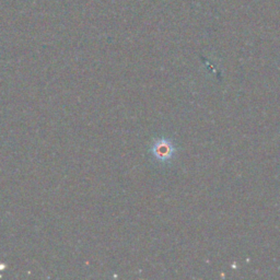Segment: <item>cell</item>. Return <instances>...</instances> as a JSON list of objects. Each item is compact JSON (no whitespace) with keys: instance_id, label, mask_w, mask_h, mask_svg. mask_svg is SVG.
Here are the masks:
<instances>
[{"instance_id":"cell-1","label":"cell","mask_w":280,"mask_h":280,"mask_svg":"<svg viewBox=\"0 0 280 280\" xmlns=\"http://www.w3.org/2000/svg\"><path fill=\"white\" fill-rule=\"evenodd\" d=\"M151 151L157 160L161 162H168L173 158L175 154V148L170 140L159 139L154 143Z\"/></svg>"}]
</instances>
